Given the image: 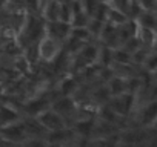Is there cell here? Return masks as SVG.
Returning a JSON list of instances; mask_svg holds the SVG:
<instances>
[{
	"label": "cell",
	"mask_w": 157,
	"mask_h": 147,
	"mask_svg": "<svg viewBox=\"0 0 157 147\" xmlns=\"http://www.w3.org/2000/svg\"><path fill=\"white\" fill-rule=\"evenodd\" d=\"M37 121L48 130H62L63 129V120L59 113L52 110H45L37 117Z\"/></svg>",
	"instance_id": "6da1fadb"
},
{
	"label": "cell",
	"mask_w": 157,
	"mask_h": 147,
	"mask_svg": "<svg viewBox=\"0 0 157 147\" xmlns=\"http://www.w3.org/2000/svg\"><path fill=\"white\" fill-rule=\"evenodd\" d=\"M48 37L60 41V40H65L69 37V32H71V25L69 23H63V22H49L48 23Z\"/></svg>",
	"instance_id": "7a4b0ae2"
},
{
	"label": "cell",
	"mask_w": 157,
	"mask_h": 147,
	"mask_svg": "<svg viewBox=\"0 0 157 147\" xmlns=\"http://www.w3.org/2000/svg\"><path fill=\"white\" fill-rule=\"evenodd\" d=\"M0 133L3 135V138L13 141V142H19V141H23L25 139V135H26V130H25V126L22 124H6Z\"/></svg>",
	"instance_id": "3957f363"
},
{
	"label": "cell",
	"mask_w": 157,
	"mask_h": 147,
	"mask_svg": "<svg viewBox=\"0 0 157 147\" xmlns=\"http://www.w3.org/2000/svg\"><path fill=\"white\" fill-rule=\"evenodd\" d=\"M39 52L42 55V58L45 60H52L57 54H59V41L51 38V37H46L42 40L40 46H39Z\"/></svg>",
	"instance_id": "277c9868"
},
{
	"label": "cell",
	"mask_w": 157,
	"mask_h": 147,
	"mask_svg": "<svg viewBox=\"0 0 157 147\" xmlns=\"http://www.w3.org/2000/svg\"><path fill=\"white\" fill-rule=\"evenodd\" d=\"M128 20H129V19H128V16H126L125 13H122V11H119V9H116V8H109L105 22L109 23V25H114V26H120V25L126 23Z\"/></svg>",
	"instance_id": "5b68a950"
},
{
	"label": "cell",
	"mask_w": 157,
	"mask_h": 147,
	"mask_svg": "<svg viewBox=\"0 0 157 147\" xmlns=\"http://www.w3.org/2000/svg\"><path fill=\"white\" fill-rule=\"evenodd\" d=\"M59 8H60V2L57 0H48L46 5L43 6V14L46 17L48 22H57L59 20Z\"/></svg>",
	"instance_id": "8992f818"
},
{
	"label": "cell",
	"mask_w": 157,
	"mask_h": 147,
	"mask_svg": "<svg viewBox=\"0 0 157 147\" xmlns=\"http://www.w3.org/2000/svg\"><path fill=\"white\" fill-rule=\"evenodd\" d=\"M136 23L140 26V28H145V29H152L155 28V16L154 13L151 11H142L140 16L136 19Z\"/></svg>",
	"instance_id": "52a82bcc"
},
{
	"label": "cell",
	"mask_w": 157,
	"mask_h": 147,
	"mask_svg": "<svg viewBox=\"0 0 157 147\" xmlns=\"http://www.w3.org/2000/svg\"><path fill=\"white\" fill-rule=\"evenodd\" d=\"M108 92H109V95H122L125 91H126V83L122 80V78H111L109 80V84H108Z\"/></svg>",
	"instance_id": "ba28073f"
},
{
	"label": "cell",
	"mask_w": 157,
	"mask_h": 147,
	"mask_svg": "<svg viewBox=\"0 0 157 147\" xmlns=\"http://www.w3.org/2000/svg\"><path fill=\"white\" fill-rule=\"evenodd\" d=\"M103 26H105V22H102V20H97V19H90L88 20V23H86V31L90 32V35L93 37V35H96V37H100V34H102V29H103Z\"/></svg>",
	"instance_id": "9c48e42d"
},
{
	"label": "cell",
	"mask_w": 157,
	"mask_h": 147,
	"mask_svg": "<svg viewBox=\"0 0 157 147\" xmlns=\"http://www.w3.org/2000/svg\"><path fill=\"white\" fill-rule=\"evenodd\" d=\"M113 61L119 63V64H128L131 61V54L126 52L122 46L113 49Z\"/></svg>",
	"instance_id": "30bf717a"
},
{
	"label": "cell",
	"mask_w": 157,
	"mask_h": 147,
	"mask_svg": "<svg viewBox=\"0 0 157 147\" xmlns=\"http://www.w3.org/2000/svg\"><path fill=\"white\" fill-rule=\"evenodd\" d=\"M71 19H72V11H71L69 2H60V8H59V22L71 23Z\"/></svg>",
	"instance_id": "8fae6325"
},
{
	"label": "cell",
	"mask_w": 157,
	"mask_h": 147,
	"mask_svg": "<svg viewBox=\"0 0 157 147\" xmlns=\"http://www.w3.org/2000/svg\"><path fill=\"white\" fill-rule=\"evenodd\" d=\"M54 109H56L54 112H56V113H59V115L62 117V115H65V113L72 112V103H71V100H69V98H63V100H60L59 103H56Z\"/></svg>",
	"instance_id": "7c38bea8"
},
{
	"label": "cell",
	"mask_w": 157,
	"mask_h": 147,
	"mask_svg": "<svg viewBox=\"0 0 157 147\" xmlns=\"http://www.w3.org/2000/svg\"><path fill=\"white\" fill-rule=\"evenodd\" d=\"M14 120H17V113L13 110V109H8V107H3L0 109V124H11Z\"/></svg>",
	"instance_id": "4fadbf2b"
},
{
	"label": "cell",
	"mask_w": 157,
	"mask_h": 147,
	"mask_svg": "<svg viewBox=\"0 0 157 147\" xmlns=\"http://www.w3.org/2000/svg\"><path fill=\"white\" fill-rule=\"evenodd\" d=\"M122 48H123L126 52L132 54V52H136L137 49H140V48H142V43H140V40H139V37H137V35H132V37H129V38L122 45Z\"/></svg>",
	"instance_id": "5bb4252c"
},
{
	"label": "cell",
	"mask_w": 157,
	"mask_h": 147,
	"mask_svg": "<svg viewBox=\"0 0 157 147\" xmlns=\"http://www.w3.org/2000/svg\"><path fill=\"white\" fill-rule=\"evenodd\" d=\"M142 46L145 45H152L154 43V31L152 29H145V28H140V35H137Z\"/></svg>",
	"instance_id": "9a60e30c"
},
{
	"label": "cell",
	"mask_w": 157,
	"mask_h": 147,
	"mask_svg": "<svg viewBox=\"0 0 157 147\" xmlns=\"http://www.w3.org/2000/svg\"><path fill=\"white\" fill-rule=\"evenodd\" d=\"M139 3V6L142 8V11H151L154 13L155 9V0H136Z\"/></svg>",
	"instance_id": "2e32d148"
},
{
	"label": "cell",
	"mask_w": 157,
	"mask_h": 147,
	"mask_svg": "<svg viewBox=\"0 0 157 147\" xmlns=\"http://www.w3.org/2000/svg\"><path fill=\"white\" fill-rule=\"evenodd\" d=\"M26 147H45V144L40 142V141H37V139H33V141H28L26 142Z\"/></svg>",
	"instance_id": "e0dca14e"
},
{
	"label": "cell",
	"mask_w": 157,
	"mask_h": 147,
	"mask_svg": "<svg viewBox=\"0 0 157 147\" xmlns=\"http://www.w3.org/2000/svg\"><path fill=\"white\" fill-rule=\"evenodd\" d=\"M26 5H28L29 8H36V9H39V0H26Z\"/></svg>",
	"instance_id": "ac0fdd59"
},
{
	"label": "cell",
	"mask_w": 157,
	"mask_h": 147,
	"mask_svg": "<svg viewBox=\"0 0 157 147\" xmlns=\"http://www.w3.org/2000/svg\"><path fill=\"white\" fill-rule=\"evenodd\" d=\"M97 2H106V0H97Z\"/></svg>",
	"instance_id": "d6986e66"
}]
</instances>
